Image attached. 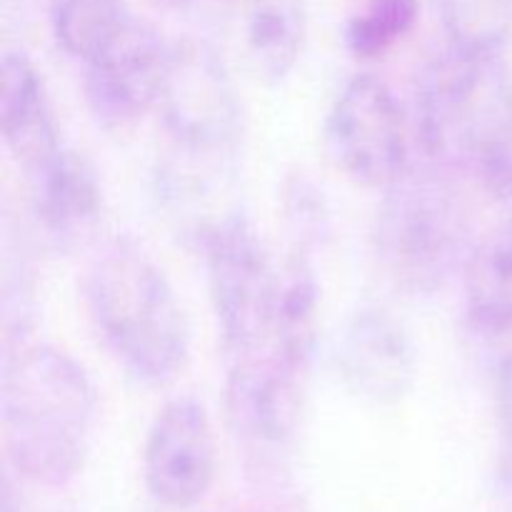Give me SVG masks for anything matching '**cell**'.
<instances>
[{
    "instance_id": "277c9868",
    "label": "cell",
    "mask_w": 512,
    "mask_h": 512,
    "mask_svg": "<svg viewBox=\"0 0 512 512\" xmlns=\"http://www.w3.org/2000/svg\"><path fill=\"white\" fill-rule=\"evenodd\" d=\"M512 123V70L505 50L450 45L425 68L418 90V138L443 170H478Z\"/></svg>"
},
{
    "instance_id": "ac0fdd59",
    "label": "cell",
    "mask_w": 512,
    "mask_h": 512,
    "mask_svg": "<svg viewBox=\"0 0 512 512\" xmlns=\"http://www.w3.org/2000/svg\"><path fill=\"white\" fill-rule=\"evenodd\" d=\"M450 45L463 50L508 48L512 33V0H440Z\"/></svg>"
},
{
    "instance_id": "4fadbf2b",
    "label": "cell",
    "mask_w": 512,
    "mask_h": 512,
    "mask_svg": "<svg viewBox=\"0 0 512 512\" xmlns=\"http://www.w3.org/2000/svg\"><path fill=\"white\" fill-rule=\"evenodd\" d=\"M0 130L5 150L25 175L65 148L43 75L20 48L5 50L0 65Z\"/></svg>"
},
{
    "instance_id": "7402d4cb",
    "label": "cell",
    "mask_w": 512,
    "mask_h": 512,
    "mask_svg": "<svg viewBox=\"0 0 512 512\" xmlns=\"http://www.w3.org/2000/svg\"><path fill=\"white\" fill-rule=\"evenodd\" d=\"M495 408H498L505 440H512V353L505 355L495 375Z\"/></svg>"
},
{
    "instance_id": "7a4b0ae2",
    "label": "cell",
    "mask_w": 512,
    "mask_h": 512,
    "mask_svg": "<svg viewBox=\"0 0 512 512\" xmlns=\"http://www.w3.org/2000/svg\"><path fill=\"white\" fill-rule=\"evenodd\" d=\"M90 325L135 383L160 388L190 360L188 313L165 270L133 238H115L90 260L83 280Z\"/></svg>"
},
{
    "instance_id": "d6986e66",
    "label": "cell",
    "mask_w": 512,
    "mask_h": 512,
    "mask_svg": "<svg viewBox=\"0 0 512 512\" xmlns=\"http://www.w3.org/2000/svg\"><path fill=\"white\" fill-rule=\"evenodd\" d=\"M3 260V335L5 348L13 350L25 343L35 320V273L23 250H13L5 238Z\"/></svg>"
},
{
    "instance_id": "603a6c76",
    "label": "cell",
    "mask_w": 512,
    "mask_h": 512,
    "mask_svg": "<svg viewBox=\"0 0 512 512\" xmlns=\"http://www.w3.org/2000/svg\"><path fill=\"white\" fill-rule=\"evenodd\" d=\"M498 495L500 503L512 512V440H505V450L498 463Z\"/></svg>"
},
{
    "instance_id": "3957f363",
    "label": "cell",
    "mask_w": 512,
    "mask_h": 512,
    "mask_svg": "<svg viewBox=\"0 0 512 512\" xmlns=\"http://www.w3.org/2000/svg\"><path fill=\"white\" fill-rule=\"evenodd\" d=\"M443 168H408L385 188L375 215V253L390 283L433 295L470 255V220Z\"/></svg>"
},
{
    "instance_id": "d4e9b609",
    "label": "cell",
    "mask_w": 512,
    "mask_h": 512,
    "mask_svg": "<svg viewBox=\"0 0 512 512\" xmlns=\"http://www.w3.org/2000/svg\"><path fill=\"white\" fill-rule=\"evenodd\" d=\"M150 3L163 5V8H183V5H188L190 0H150Z\"/></svg>"
},
{
    "instance_id": "30bf717a",
    "label": "cell",
    "mask_w": 512,
    "mask_h": 512,
    "mask_svg": "<svg viewBox=\"0 0 512 512\" xmlns=\"http://www.w3.org/2000/svg\"><path fill=\"white\" fill-rule=\"evenodd\" d=\"M335 363L345 388L373 405L403 403L418 378L413 338L390 310L378 305H365L345 320Z\"/></svg>"
},
{
    "instance_id": "8992f818",
    "label": "cell",
    "mask_w": 512,
    "mask_h": 512,
    "mask_svg": "<svg viewBox=\"0 0 512 512\" xmlns=\"http://www.w3.org/2000/svg\"><path fill=\"white\" fill-rule=\"evenodd\" d=\"M158 113L175 153L190 163H213L235 153L243 108L228 65L208 43L173 45Z\"/></svg>"
},
{
    "instance_id": "52a82bcc",
    "label": "cell",
    "mask_w": 512,
    "mask_h": 512,
    "mask_svg": "<svg viewBox=\"0 0 512 512\" xmlns=\"http://www.w3.org/2000/svg\"><path fill=\"white\" fill-rule=\"evenodd\" d=\"M325 138L338 168L365 188H388L410 168L403 105L378 75H355L335 98Z\"/></svg>"
},
{
    "instance_id": "2e32d148",
    "label": "cell",
    "mask_w": 512,
    "mask_h": 512,
    "mask_svg": "<svg viewBox=\"0 0 512 512\" xmlns=\"http://www.w3.org/2000/svg\"><path fill=\"white\" fill-rule=\"evenodd\" d=\"M130 18L125 0H53L50 5L55 43L80 63L95 58Z\"/></svg>"
},
{
    "instance_id": "cb8c5ba5",
    "label": "cell",
    "mask_w": 512,
    "mask_h": 512,
    "mask_svg": "<svg viewBox=\"0 0 512 512\" xmlns=\"http://www.w3.org/2000/svg\"><path fill=\"white\" fill-rule=\"evenodd\" d=\"M3 512H20V505L18 500H15V493L13 488H10L8 480H5L3 485Z\"/></svg>"
},
{
    "instance_id": "9a60e30c",
    "label": "cell",
    "mask_w": 512,
    "mask_h": 512,
    "mask_svg": "<svg viewBox=\"0 0 512 512\" xmlns=\"http://www.w3.org/2000/svg\"><path fill=\"white\" fill-rule=\"evenodd\" d=\"M250 58L268 83H283L298 65L308 38L303 0H248L245 18Z\"/></svg>"
},
{
    "instance_id": "9c48e42d",
    "label": "cell",
    "mask_w": 512,
    "mask_h": 512,
    "mask_svg": "<svg viewBox=\"0 0 512 512\" xmlns=\"http://www.w3.org/2000/svg\"><path fill=\"white\" fill-rule=\"evenodd\" d=\"M218 448L210 415L190 395L168 400L153 418L143 450V480L155 503L188 510L213 490Z\"/></svg>"
},
{
    "instance_id": "ffe728a7",
    "label": "cell",
    "mask_w": 512,
    "mask_h": 512,
    "mask_svg": "<svg viewBox=\"0 0 512 512\" xmlns=\"http://www.w3.org/2000/svg\"><path fill=\"white\" fill-rule=\"evenodd\" d=\"M283 208L293 235V250L313 255L330 230L328 203L323 190L305 175H293L283 185Z\"/></svg>"
},
{
    "instance_id": "5b68a950",
    "label": "cell",
    "mask_w": 512,
    "mask_h": 512,
    "mask_svg": "<svg viewBox=\"0 0 512 512\" xmlns=\"http://www.w3.org/2000/svg\"><path fill=\"white\" fill-rule=\"evenodd\" d=\"M198 238L225 355L258 353L273 338L280 303V273L263 238L243 213L210 220Z\"/></svg>"
},
{
    "instance_id": "ba28073f",
    "label": "cell",
    "mask_w": 512,
    "mask_h": 512,
    "mask_svg": "<svg viewBox=\"0 0 512 512\" xmlns=\"http://www.w3.org/2000/svg\"><path fill=\"white\" fill-rule=\"evenodd\" d=\"M170 58L173 45L133 15L95 58L83 63L85 103L95 123L115 133L158 110Z\"/></svg>"
},
{
    "instance_id": "6da1fadb",
    "label": "cell",
    "mask_w": 512,
    "mask_h": 512,
    "mask_svg": "<svg viewBox=\"0 0 512 512\" xmlns=\"http://www.w3.org/2000/svg\"><path fill=\"white\" fill-rule=\"evenodd\" d=\"M3 440L23 480L63 488L83 473L98 428V390L70 353L23 343L5 355Z\"/></svg>"
},
{
    "instance_id": "5bb4252c",
    "label": "cell",
    "mask_w": 512,
    "mask_h": 512,
    "mask_svg": "<svg viewBox=\"0 0 512 512\" xmlns=\"http://www.w3.org/2000/svg\"><path fill=\"white\" fill-rule=\"evenodd\" d=\"M463 275L470 325L488 338L512 335V218L473 245Z\"/></svg>"
},
{
    "instance_id": "44dd1931",
    "label": "cell",
    "mask_w": 512,
    "mask_h": 512,
    "mask_svg": "<svg viewBox=\"0 0 512 512\" xmlns=\"http://www.w3.org/2000/svg\"><path fill=\"white\" fill-rule=\"evenodd\" d=\"M475 175L488 190L490 198L512 213V123L480 160Z\"/></svg>"
},
{
    "instance_id": "7c38bea8",
    "label": "cell",
    "mask_w": 512,
    "mask_h": 512,
    "mask_svg": "<svg viewBox=\"0 0 512 512\" xmlns=\"http://www.w3.org/2000/svg\"><path fill=\"white\" fill-rule=\"evenodd\" d=\"M25 180L33 215L50 243L75 248L93 235L103 213V183L83 153L63 148Z\"/></svg>"
},
{
    "instance_id": "e0dca14e",
    "label": "cell",
    "mask_w": 512,
    "mask_h": 512,
    "mask_svg": "<svg viewBox=\"0 0 512 512\" xmlns=\"http://www.w3.org/2000/svg\"><path fill=\"white\" fill-rule=\"evenodd\" d=\"M420 0H368L345 25V48L358 60L393 53L418 25Z\"/></svg>"
},
{
    "instance_id": "8fae6325",
    "label": "cell",
    "mask_w": 512,
    "mask_h": 512,
    "mask_svg": "<svg viewBox=\"0 0 512 512\" xmlns=\"http://www.w3.org/2000/svg\"><path fill=\"white\" fill-rule=\"evenodd\" d=\"M308 373V365L295 363L270 345L228 360L225 405L233 428L255 443H288L303 413Z\"/></svg>"
}]
</instances>
